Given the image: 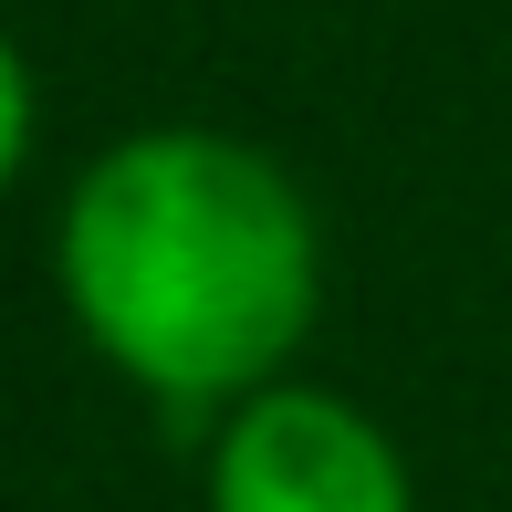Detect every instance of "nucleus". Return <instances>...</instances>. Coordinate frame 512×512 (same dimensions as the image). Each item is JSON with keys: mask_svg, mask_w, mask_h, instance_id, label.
<instances>
[{"mask_svg": "<svg viewBox=\"0 0 512 512\" xmlns=\"http://www.w3.org/2000/svg\"><path fill=\"white\" fill-rule=\"evenodd\" d=\"M209 512H408V471L345 398L272 387L209 450Z\"/></svg>", "mask_w": 512, "mask_h": 512, "instance_id": "nucleus-2", "label": "nucleus"}, {"mask_svg": "<svg viewBox=\"0 0 512 512\" xmlns=\"http://www.w3.org/2000/svg\"><path fill=\"white\" fill-rule=\"evenodd\" d=\"M63 293L157 398H220L304 335L314 220L293 178L230 136H126L63 209Z\"/></svg>", "mask_w": 512, "mask_h": 512, "instance_id": "nucleus-1", "label": "nucleus"}, {"mask_svg": "<svg viewBox=\"0 0 512 512\" xmlns=\"http://www.w3.org/2000/svg\"><path fill=\"white\" fill-rule=\"evenodd\" d=\"M21 115H32V95H21V63H11V42H0V178H11V157H21Z\"/></svg>", "mask_w": 512, "mask_h": 512, "instance_id": "nucleus-3", "label": "nucleus"}]
</instances>
